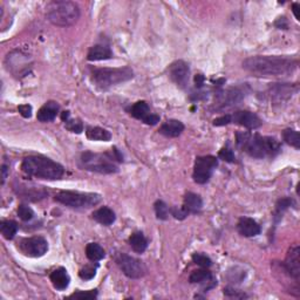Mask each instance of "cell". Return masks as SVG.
I'll list each match as a JSON object with an SVG mask.
<instances>
[{
  "label": "cell",
  "instance_id": "6da1fadb",
  "mask_svg": "<svg viewBox=\"0 0 300 300\" xmlns=\"http://www.w3.org/2000/svg\"><path fill=\"white\" fill-rule=\"evenodd\" d=\"M297 67V59L280 56H256L243 61V68L256 77H286Z\"/></svg>",
  "mask_w": 300,
  "mask_h": 300
},
{
  "label": "cell",
  "instance_id": "7a4b0ae2",
  "mask_svg": "<svg viewBox=\"0 0 300 300\" xmlns=\"http://www.w3.org/2000/svg\"><path fill=\"white\" fill-rule=\"evenodd\" d=\"M236 143L240 150L255 158L274 157L280 153L281 149L280 143L277 138L246 132L237 133Z\"/></svg>",
  "mask_w": 300,
  "mask_h": 300
},
{
  "label": "cell",
  "instance_id": "3957f363",
  "mask_svg": "<svg viewBox=\"0 0 300 300\" xmlns=\"http://www.w3.org/2000/svg\"><path fill=\"white\" fill-rule=\"evenodd\" d=\"M21 170L28 176L41 180H60L65 175V168L60 163L40 155L28 156L21 163Z\"/></svg>",
  "mask_w": 300,
  "mask_h": 300
},
{
  "label": "cell",
  "instance_id": "277c9868",
  "mask_svg": "<svg viewBox=\"0 0 300 300\" xmlns=\"http://www.w3.org/2000/svg\"><path fill=\"white\" fill-rule=\"evenodd\" d=\"M46 16L53 25L60 27H68L74 25L80 18V8L78 4L68 0L50 2L46 7Z\"/></svg>",
  "mask_w": 300,
  "mask_h": 300
},
{
  "label": "cell",
  "instance_id": "5b68a950",
  "mask_svg": "<svg viewBox=\"0 0 300 300\" xmlns=\"http://www.w3.org/2000/svg\"><path fill=\"white\" fill-rule=\"evenodd\" d=\"M116 160L114 157L112 150L105 154L92 153V151H84L81 154L79 160V166L83 170L99 172V174H115L119 171V167L115 163Z\"/></svg>",
  "mask_w": 300,
  "mask_h": 300
},
{
  "label": "cell",
  "instance_id": "8992f818",
  "mask_svg": "<svg viewBox=\"0 0 300 300\" xmlns=\"http://www.w3.org/2000/svg\"><path fill=\"white\" fill-rule=\"evenodd\" d=\"M134 78V72L130 67H119V68H96L93 70L92 80L96 87L101 90H108L122 82L129 81Z\"/></svg>",
  "mask_w": 300,
  "mask_h": 300
},
{
  "label": "cell",
  "instance_id": "52a82bcc",
  "mask_svg": "<svg viewBox=\"0 0 300 300\" xmlns=\"http://www.w3.org/2000/svg\"><path fill=\"white\" fill-rule=\"evenodd\" d=\"M56 201L69 208H92L101 202V196L93 192H80L62 190L56 195Z\"/></svg>",
  "mask_w": 300,
  "mask_h": 300
},
{
  "label": "cell",
  "instance_id": "ba28073f",
  "mask_svg": "<svg viewBox=\"0 0 300 300\" xmlns=\"http://www.w3.org/2000/svg\"><path fill=\"white\" fill-rule=\"evenodd\" d=\"M217 166L218 160L215 156L206 155L197 157L195 161V167H193V181L197 184L208 183Z\"/></svg>",
  "mask_w": 300,
  "mask_h": 300
},
{
  "label": "cell",
  "instance_id": "9c48e42d",
  "mask_svg": "<svg viewBox=\"0 0 300 300\" xmlns=\"http://www.w3.org/2000/svg\"><path fill=\"white\" fill-rule=\"evenodd\" d=\"M116 264L119 265L121 271L127 277L132 279H140L147 273V268L140 259L134 258L132 256L126 255V253H119L115 258Z\"/></svg>",
  "mask_w": 300,
  "mask_h": 300
},
{
  "label": "cell",
  "instance_id": "30bf717a",
  "mask_svg": "<svg viewBox=\"0 0 300 300\" xmlns=\"http://www.w3.org/2000/svg\"><path fill=\"white\" fill-rule=\"evenodd\" d=\"M20 250L28 257L33 258H39L45 256V253L48 251V243L44 237L36 236V237L25 238L20 243Z\"/></svg>",
  "mask_w": 300,
  "mask_h": 300
},
{
  "label": "cell",
  "instance_id": "8fae6325",
  "mask_svg": "<svg viewBox=\"0 0 300 300\" xmlns=\"http://www.w3.org/2000/svg\"><path fill=\"white\" fill-rule=\"evenodd\" d=\"M168 73L171 81L176 83L179 87L185 88L188 86L190 69L187 62H184L183 60L174 61L169 66Z\"/></svg>",
  "mask_w": 300,
  "mask_h": 300
},
{
  "label": "cell",
  "instance_id": "7c38bea8",
  "mask_svg": "<svg viewBox=\"0 0 300 300\" xmlns=\"http://www.w3.org/2000/svg\"><path fill=\"white\" fill-rule=\"evenodd\" d=\"M129 114L135 119L145 122L146 125L155 126L160 122V116L151 113L149 105L146 101H137L129 108Z\"/></svg>",
  "mask_w": 300,
  "mask_h": 300
},
{
  "label": "cell",
  "instance_id": "4fadbf2b",
  "mask_svg": "<svg viewBox=\"0 0 300 300\" xmlns=\"http://www.w3.org/2000/svg\"><path fill=\"white\" fill-rule=\"evenodd\" d=\"M231 123L240 125L248 129H257L263 125V122L255 113L249 111H240L230 114Z\"/></svg>",
  "mask_w": 300,
  "mask_h": 300
},
{
  "label": "cell",
  "instance_id": "5bb4252c",
  "mask_svg": "<svg viewBox=\"0 0 300 300\" xmlns=\"http://www.w3.org/2000/svg\"><path fill=\"white\" fill-rule=\"evenodd\" d=\"M284 268L294 280H299L300 278V249L298 245H293L290 248L286 255Z\"/></svg>",
  "mask_w": 300,
  "mask_h": 300
},
{
  "label": "cell",
  "instance_id": "9a60e30c",
  "mask_svg": "<svg viewBox=\"0 0 300 300\" xmlns=\"http://www.w3.org/2000/svg\"><path fill=\"white\" fill-rule=\"evenodd\" d=\"M244 96L245 93L240 88H230V90L218 93L216 104L221 105V108L231 107V105L240 102Z\"/></svg>",
  "mask_w": 300,
  "mask_h": 300
},
{
  "label": "cell",
  "instance_id": "2e32d148",
  "mask_svg": "<svg viewBox=\"0 0 300 300\" xmlns=\"http://www.w3.org/2000/svg\"><path fill=\"white\" fill-rule=\"evenodd\" d=\"M189 281L191 284H204L205 291L213 289L217 284V280L214 278L213 273L204 268L192 271L189 277Z\"/></svg>",
  "mask_w": 300,
  "mask_h": 300
},
{
  "label": "cell",
  "instance_id": "e0dca14e",
  "mask_svg": "<svg viewBox=\"0 0 300 300\" xmlns=\"http://www.w3.org/2000/svg\"><path fill=\"white\" fill-rule=\"evenodd\" d=\"M238 232L244 237H256L260 234V225L250 217H242L237 224Z\"/></svg>",
  "mask_w": 300,
  "mask_h": 300
},
{
  "label": "cell",
  "instance_id": "ac0fdd59",
  "mask_svg": "<svg viewBox=\"0 0 300 300\" xmlns=\"http://www.w3.org/2000/svg\"><path fill=\"white\" fill-rule=\"evenodd\" d=\"M294 91H297V87L290 86L289 83H274V86L270 87L269 95L271 99L280 101L291 98Z\"/></svg>",
  "mask_w": 300,
  "mask_h": 300
},
{
  "label": "cell",
  "instance_id": "d6986e66",
  "mask_svg": "<svg viewBox=\"0 0 300 300\" xmlns=\"http://www.w3.org/2000/svg\"><path fill=\"white\" fill-rule=\"evenodd\" d=\"M50 281L57 290H66L70 283V277L65 268H58L50 273Z\"/></svg>",
  "mask_w": 300,
  "mask_h": 300
},
{
  "label": "cell",
  "instance_id": "ffe728a7",
  "mask_svg": "<svg viewBox=\"0 0 300 300\" xmlns=\"http://www.w3.org/2000/svg\"><path fill=\"white\" fill-rule=\"evenodd\" d=\"M59 104L54 101H49V102L45 103L39 109V112L37 114V119L40 122H50L56 119L58 113H59Z\"/></svg>",
  "mask_w": 300,
  "mask_h": 300
},
{
  "label": "cell",
  "instance_id": "44dd1931",
  "mask_svg": "<svg viewBox=\"0 0 300 300\" xmlns=\"http://www.w3.org/2000/svg\"><path fill=\"white\" fill-rule=\"evenodd\" d=\"M183 132L184 125L179 120H168L160 128V133L167 137H179Z\"/></svg>",
  "mask_w": 300,
  "mask_h": 300
},
{
  "label": "cell",
  "instance_id": "7402d4cb",
  "mask_svg": "<svg viewBox=\"0 0 300 300\" xmlns=\"http://www.w3.org/2000/svg\"><path fill=\"white\" fill-rule=\"evenodd\" d=\"M113 58V52L107 45H95L90 49L87 54V59L90 61H101L108 60Z\"/></svg>",
  "mask_w": 300,
  "mask_h": 300
},
{
  "label": "cell",
  "instance_id": "603a6c76",
  "mask_svg": "<svg viewBox=\"0 0 300 300\" xmlns=\"http://www.w3.org/2000/svg\"><path fill=\"white\" fill-rule=\"evenodd\" d=\"M93 218H94V221H96L100 224H102V225H112V224L115 222L116 216H115V213L111 209L108 208V206H102V208L98 209L96 211L93 213Z\"/></svg>",
  "mask_w": 300,
  "mask_h": 300
},
{
  "label": "cell",
  "instance_id": "cb8c5ba5",
  "mask_svg": "<svg viewBox=\"0 0 300 300\" xmlns=\"http://www.w3.org/2000/svg\"><path fill=\"white\" fill-rule=\"evenodd\" d=\"M86 136L92 141L108 142L112 140V134L107 129L100 128V127H87Z\"/></svg>",
  "mask_w": 300,
  "mask_h": 300
},
{
  "label": "cell",
  "instance_id": "d4e9b609",
  "mask_svg": "<svg viewBox=\"0 0 300 300\" xmlns=\"http://www.w3.org/2000/svg\"><path fill=\"white\" fill-rule=\"evenodd\" d=\"M184 208L188 210V213L196 214L201 211L203 208V201L200 195L193 192H188L184 197Z\"/></svg>",
  "mask_w": 300,
  "mask_h": 300
},
{
  "label": "cell",
  "instance_id": "484cf974",
  "mask_svg": "<svg viewBox=\"0 0 300 300\" xmlns=\"http://www.w3.org/2000/svg\"><path fill=\"white\" fill-rule=\"evenodd\" d=\"M18 195L27 201H38L46 196V191L39 187H23L19 189Z\"/></svg>",
  "mask_w": 300,
  "mask_h": 300
},
{
  "label": "cell",
  "instance_id": "4316f807",
  "mask_svg": "<svg viewBox=\"0 0 300 300\" xmlns=\"http://www.w3.org/2000/svg\"><path fill=\"white\" fill-rule=\"evenodd\" d=\"M129 244L135 252L142 253L148 248V239L145 237V235L142 232H134L129 237Z\"/></svg>",
  "mask_w": 300,
  "mask_h": 300
},
{
  "label": "cell",
  "instance_id": "83f0119b",
  "mask_svg": "<svg viewBox=\"0 0 300 300\" xmlns=\"http://www.w3.org/2000/svg\"><path fill=\"white\" fill-rule=\"evenodd\" d=\"M0 232H2L3 237L11 240L15 237L16 232H18V223L14 221H11V219H7V221H3L0 224Z\"/></svg>",
  "mask_w": 300,
  "mask_h": 300
},
{
  "label": "cell",
  "instance_id": "f1b7e54d",
  "mask_svg": "<svg viewBox=\"0 0 300 300\" xmlns=\"http://www.w3.org/2000/svg\"><path fill=\"white\" fill-rule=\"evenodd\" d=\"M104 250L102 246L96 243H90L86 246V256L92 261H99L104 258Z\"/></svg>",
  "mask_w": 300,
  "mask_h": 300
},
{
  "label": "cell",
  "instance_id": "f546056e",
  "mask_svg": "<svg viewBox=\"0 0 300 300\" xmlns=\"http://www.w3.org/2000/svg\"><path fill=\"white\" fill-rule=\"evenodd\" d=\"M293 204V201L291 198H281L277 202L276 204V209H274V214H273V218L276 222H279V219L283 217V214L290 208L291 205Z\"/></svg>",
  "mask_w": 300,
  "mask_h": 300
},
{
  "label": "cell",
  "instance_id": "4dcf8cb0",
  "mask_svg": "<svg viewBox=\"0 0 300 300\" xmlns=\"http://www.w3.org/2000/svg\"><path fill=\"white\" fill-rule=\"evenodd\" d=\"M283 138H284V141L287 145L294 147L295 149H299L300 148V135L297 130L291 128L285 129L283 132Z\"/></svg>",
  "mask_w": 300,
  "mask_h": 300
},
{
  "label": "cell",
  "instance_id": "1f68e13d",
  "mask_svg": "<svg viewBox=\"0 0 300 300\" xmlns=\"http://www.w3.org/2000/svg\"><path fill=\"white\" fill-rule=\"evenodd\" d=\"M156 217L161 221H167L169 218V214H170V209L168 208V205L163 201H156L154 204Z\"/></svg>",
  "mask_w": 300,
  "mask_h": 300
},
{
  "label": "cell",
  "instance_id": "d6a6232c",
  "mask_svg": "<svg viewBox=\"0 0 300 300\" xmlns=\"http://www.w3.org/2000/svg\"><path fill=\"white\" fill-rule=\"evenodd\" d=\"M192 261L198 266H201V268H204V269H208L213 265V260L210 259L209 256L204 255V253H193Z\"/></svg>",
  "mask_w": 300,
  "mask_h": 300
},
{
  "label": "cell",
  "instance_id": "836d02e7",
  "mask_svg": "<svg viewBox=\"0 0 300 300\" xmlns=\"http://www.w3.org/2000/svg\"><path fill=\"white\" fill-rule=\"evenodd\" d=\"M65 127L68 130H70V132L77 133V134L83 132V123L81 122V120H79V119H70L69 117V119H67L65 121Z\"/></svg>",
  "mask_w": 300,
  "mask_h": 300
},
{
  "label": "cell",
  "instance_id": "e575fe53",
  "mask_svg": "<svg viewBox=\"0 0 300 300\" xmlns=\"http://www.w3.org/2000/svg\"><path fill=\"white\" fill-rule=\"evenodd\" d=\"M218 157L229 163L236 162V156H235L234 150H232L229 146H224L222 149L219 150Z\"/></svg>",
  "mask_w": 300,
  "mask_h": 300
},
{
  "label": "cell",
  "instance_id": "d590c367",
  "mask_svg": "<svg viewBox=\"0 0 300 300\" xmlns=\"http://www.w3.org/2000/svg\"><path fill=\"white\" fill-rule=\"evenodd\" d=\"M18 216L21 221H24V222L31 221V219L34 217V211L29 208L28 205L21 204L18 208Z\"/></svg>",
  "mask_w": 300,
  "mask_h": 300
},
{
  "label": "cell",
  "instance_id": "8d00e7d4",
  "mask_svg": "<svg viewBox=\"0 0 300 300\" xmlns=\"http://www.w3.org/2000/svg\"><path fill=\"white\" fill-rule=\"evenodd\" d=\"M98 297V290H93V291H79V292H75L73 294L69 295L70 299H80V300H91L95 299Z\"/></svg>",
  "mask_w": 300,
  "mask_h": 300
},
{
  "label": "cell",
  "instance_id": "74e56055",
  "mask_svg": "<svg viewBox=\"0 0 300 300\" xmlns=\"http://www.w3.org/2000/svg\"><path fill=\"white\" fill-rule=\"evenodd\" d=\"M95 274H96V268L91 265H87V266H84L81 271H80L79 276L83 280H91L95 277Z\"/></svg>",
  "mask_w": 300,
  "mask_h": 300
},
{
  "label": "cell",
  "instance_id": "f35d334b",
  "mask_svg": "<svg viewBox=\"0 0 300 300\" xmlns=\"http://www.w3.org/2000/svg\"><path fill=\"white\" fill-rule=\"evenodd\" d=\"M170 214L174 216L176 219H184L187 218L189 215L188 210L184 208V206H172L170 209Z\"/></svg>",
  "mask_w": 300,
  "mask_h": 300
},
{
  "label": "cell",
  "instance_id": "ab89813d",
  "mask_svg": "<svg viewBox=\"0 0 300 300\" xmlns=\"http://www.w3.org/2000/svg\"><path fill=\"white\" fill-rule=\"evenodd\" d=\"M224 294L229 298H236V299L248 298V295L244 292H242V291L232 289V287H226V289H224Z\"/></svg>",
  "mask_w": 300,
  "mask_h": 300
},
{
  "label": "cell",
  "instance_id": "60d3db41",
  "mask_svg": "<svg viewBox=\"0 0 300 300\" xmlns=\"http://www.w3.org/2000/svg\"><path fill=\"white\" fill-rule=\"evenodd\" d=\"M18 111L21 116H24L25 119H29L32 116V105L29 104H20L18 107Z\"/></svg>",
  "mask_w": 300,
  "mask_h": 300
},
{
  "label": "cell",
  "instance_id": "b9f144b4",
  "mask_svg": "<svg viewBox=\"0 0 300 300\" xmlns=\"http://www.w3.org/2000/svg\"><path fill=\"white\" fill-rule=\"evenodd\" d=\"M230 123H231L230 114H227V115L219 116V117H217V119L214 120V126H216V127H222V126H226V125H230Z\"/></svg>",
  "mask_w": 300,
  "mask_h": 300
},
{
  "label": "cell",
  "instance_id": "7bdbcfd3",
  "mask_svg": "<svg viewBox=\"0 0 300 300\" xmlns=\"http://www.w3.org/2000/svg\"><path fill=\"white\" fill-rule=\"evenodd\" d=\"M204 80H205V78L203 77L202 74H198V75H196L195 77V83H196V87L197 88H201L203 84H204Z\"/></svg>",
  "mask_w": 300,
  "mask_h": 300
},
{
  "label": "cell",
  "instance_id": "ee69618b",
  "mask_svg": "<svg viewBox=\"0 0 300 300\" xmlns=\"http://www.w3.org/2000/svg\"><path fill=\"white\" fill-rule=\"evenodd\" d=\"M7 171H8V167L6 166V164H4V166L2 167V184L5 183V180L7 179Z\"/></svg>",
  "mask_w": 300,
  "mask_h": 300
},
{
  "label": "cell",
  "instance_id": "f6af8a7d",
  "mask_svg": "<svg viewBox=\"0 0 300 300\" xmlns=\"http://www.w3.org/2000/svg\"><path fill=\"white\" fill-rule=\"evenodd\" d=\"M299 7H300V5L298 3H294L293 5H292V10H293V13H294V15H295V18H297L298 20H299V16H298V10H299Z\"/></svg>",
  "mask_w": 300,
  "mask_h": 300
}]
</instances>
